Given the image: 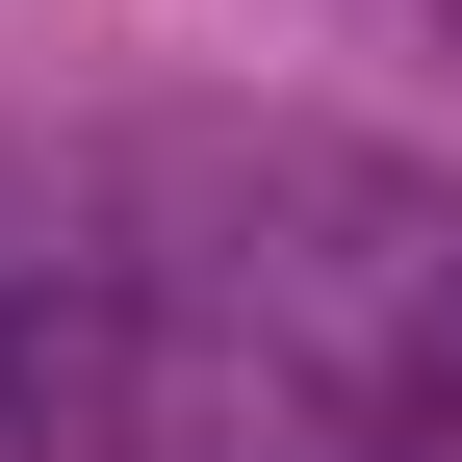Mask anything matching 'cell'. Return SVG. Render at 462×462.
Masks as SVG:
<instances>
[{
    "label": "cell",
    "mask_w": 462,
    "mask_h": 462,
    "mask_svg": "<svg viewBox=\"0 0 462 462\" xmlns=\"http://www.w3.org/2000/svg\"><path fill=\"white\" fill-rule=\"evenodd\" d=\"M78 411H103V309L78 282H0V462H51Z\"/></svg>",
    "instance_id": "obj_1"
},
{
    "label": "cell",
    "mask_w": 462,
    "mask_h": 462,
    "mask_svg": "<svg viewBox=\"0 0 462 462\" xmlns=\"http://www.w3.org/2000/svg\"><path fill=\"white\" fill-rule=\"evenodd\" d=\"M437 26H462V0H437Z\"/></svg>",
    "instance_id": "obj_2"
}]
</instances>
